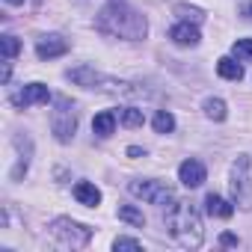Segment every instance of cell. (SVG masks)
Instances as JSON below:
<instances>
[{
	"mask_svg": "<svg viewBox=\"0 0 252 252\" xmlns=\"http://www.w3.org/2000/svg\"><path fill=\"white\" fill-rule=\"evenodd\" d=\"M95 27H98V33H104V36H113V39L119 36V39H131V42L146 39V33H149L146 15H140V12L131 9V6H125L122 0H113L110 6H104V9L98 12Z\"/></svg>",
	"mask_w": 252,
	"mask_h": 252,
	"instance_id": "cell-1",
	"label": "cell"
},
{
	"mask_svg": "<svg viewBox=\"0 0 252 252\" xmlns=\"http://www.w3.org/2000/svg\"><path fill=\"white\" fill-rule=\"evenodd\" d=\"M166 228L172 234V240L184 249H199L205 240V225L202 217L196 214V208L190 202H172L166 211Z\"/></svg>",
	"mask_w": 252,
	"mask_h": 252,
	"instance_id": "cell-2",
	"label": "cell"
},
{
	"mask_svg": "<svg viewBox=\"0 0 252 252\" xmlns=\"http://www.w3.org/2000/svg\"><path fill=\"white\" fill-rule=\"evenodd\" d=\"M77 131V113L74 104L65 95L54 98V110H51V134L57 137V143H71Z\"/></svg>",
	"mask_w": 252,
	"mask_h": 252,
	"instance_id": "cell-3",
	"label": "cell"
},
{
	"mask_svg": "<svg viewBox=\"0 0 252 252\" xmlns=\"http://www.w3.org/2000/svg\"><path fill=\"white\" fill-rule=\"evenodd\" d=\"M51 234L63 243V246H71V249H83L89 246L92 240V228L83 225V222H74L71 217H57L51 222Z\"/></svg>",
	"mask_w": 252,
	"mask_h": 252,
	"instance_id": "cell-4",
	"label": "cell"
},
{
	"mask_svg": "<svg viewBox=\"0 0 252 252\" xmlns=\"http://www.w3.org/2000/svg\"><path fill=\"white\" fill-rule=\"evenodd\" d=\"M231 202L243 211H252V178H249V158L240 155L231 163Z\"/></svg>",
	"mask_w": 252,
	"mask_h": 252,
	"instance_id": "cell-5",
	"label": "cell"
},
{
	"mask_svg": "<svg viewBox=\"0 0 252 252\" xmlns=\"http://www.w3.org/2000/svg\"><path fill=\"white\" fill-rule=\"evenodd\" d=\"M131 193L137 199H146L149 205H160V208L175 199L172 196V187L166 181H131Z\"/></svg>",
	"mask_w": 252,
	"mask_h": 252,
	"instance_id": "cell-6",
	"label": "cell"
},
{
	"mask_svg": "<svg viewBox=\"0 0 252 252\" xmlns=\"http://www.w3.org/2000/svg\"><path fill=\"white\" fill-rule=\"evenodd\" d=\"M68 54V39H63L60 33H48L36 42V57L39 60H54V57H63Z\"/></svg>",
	"mask_w": 252,
	"mask_h": 252,
	"instance_id": "cell-7",
	"label": "cell"
},
{
	"mask_svg": "<svg viewBox=\"0 0 252 252\" xmlns=\"http://www.w3.org/2000/svg\"><path fill=\"white\" fill-rule=\"evenodd\" d=\"M48 98H51V92L45 83H27L21 92L12 95V104L15 107H33V104H48Z\"/></svg>",
	"mask_w": 252,
	"mask_h": 252,
	"instance_id": "cell-8",
	"label": "cell"
},
{
	"mask_svg": "<svg viewBox=\"0 0 252 252\" xmlns=\"http://www.w3.org/2000/svg\"><path fill=\"white\" fill-rule=\"evenodd\" d=\"M205 166L196 160V158H187L181 166H178V178H181V184L184 187H190V190H196V187H202L205 184Z\"/></svg>",
	"mask_w": 252,
	"mask_h": 252,
	"instance_id": "cell-9",
	"label": "cell"
},
{
	"mask_svg": "<svg viewBox=\"0 0 252 252\" xmlns=\"http://www.w3.org/2000/svg\"><path fill=\"white\" fill-rule=\"evenodd\" d=\"M169 39H172L175 45H181V48H196L202 36H199V27H196V24L181 21V24H175V27L169 30Z\"/></svg>",
	"mask_w": 252,
	"mask_h": 252,
	"instance_id": "cell-10",
	"label": "cell"
},
{
	"mask_svg": "<svg viewBox=\"0 0 252 252\" xmlns=\"http://www.w3.org/2000/svg\"><path fill=\"white\" fill-rule=\"evenodd\" d=\"M68 80H74L77 86H86V89H95L104 77L92 68V65H77V68H71L68 71Z\"/></svg>",
	"mask_w": 252,
	"mask_h": 252,
	"instance_id": "cell-11",
	"label": "cell"
},
{
	"mask_svg": "<svg viewBox=\"0 0 252 252\" xmlns=\"http://www.w3.org/2000/svg\"><path fill=\"white\" fill-rule=\"evenodd\" d=\"M74 199L80 205H86V208H98L101 205V190L95 184H89V181H77L74 184Z\"/></svg>",
	"mask_w": 252,
	"mask_h": 252,
	"instance_id": "cell-12",
	"label": "cell"
},
{
	"mask_svg": "<svg viewBox=\"0 0 252 252\" xmlns=\"http://www.w3.org/2000/svg\"><path fill=\"white\" fill-rule=\"evenodd\" d=\"M205 211H208L211 217H220V220H228V217L234 214L231 202H225V199L217 196V193H208V196H205Z\"/></svg>",
	"mask_w": 252,
	"mask_h": 252,
	"instance_id": "cell-13",
	"label": "cell"
},
{
	"mask_svg": "<svg viewBox=\"0 0 252 252\" xmlns=\"http://www.w3.org/2000/svg\"><path fill=\"white\" fill-rule=\"evenodd\" d=\"M92 131H95L98 137H110V134L116 131V113H113V110H101V113L92 119Z\"/></svg>",
	"mask_w": 252,
	"mask_h": 252,
	"instance_id": "cell-14",
	"label": "cell"
},
{
	"mask_svg": "<svg viewBox=\"0 0 252 252\" xmlns=\"http://www.w3.org/2000/svg\"><path fill=\"white\" fill-rule=\"evenodd\" d=\"M217 74L225 77V80H240V77H243V65H240L237 60H231V57H222V60L217 63Z\"/></svg>",
	"mask_w": 252,
	"mask_h": 252,
	"instance_id": "cell-15",
	"label": "cell"
},
{
	"mask_svg": "<svg viewBox=\"0 0 252 252\" xmlns=\"http://www.w3.org/2000/svg\"><path fill=\"white\" fill-rule=\"evenodd\" d=\"M119 220H122V222H131V225H137V228L146 225V214H143L140 208H134V205H122V208H119Z\"/></svg>",
	"mask_w": 252,
	"mask_h": 252,
	"instance_id": "cell-16",
	"label": "cell"
},
{
	"mask_svg": "<svg viewBox=\"0 0 252 252\" xmlns=\"http://www.w3.org/2000/svg\"><path fill=\"white\" fill-rule=\"evenodd\" d=\"M152 125H155L158 134H172V131H175V116H172L169 110H158Z\"/></svg>",
	"mask_w": 252,
	"mask_h": 252,
	"instance_id": "cell-17",
	"label": "cell"
},
{
	"mask_svg": "<svg viewBox=\"0 0 252 252\" xmlns=\"http://www.w3.org/2000/svg\"><path fill=\"white\" fill-rule=\"evenodd\" d=\"M205 116L214 119V122H225V116H228L225 101H222V98H208V101H205Z\"/></svg>",
	"mask_w": 252,
	"mask_h": 252,
	"instance_id": "cell-18",
	"label": "cell"
},
{
	"mask_svg": "<svg viewBox=\"0 0 252 252\" xmlns=\"http://www.w3.org/2000/svg\"><path fill=\"white\" fill-rule=\"evenodd\" d=\"M143 122H146L143 110H137V107H125L122 110V125L125 128H143Z\"/></svg>",
	"mask_w": 252,
	"mask_h": 252,
	"instance_id": "cell-19",
	"label": "cell"
},
{
	"mask_svg": "<svg viewBox=\"0 0 252 252\" xmlns=\"http://www.w3.org/2000/svg\"><path fill=\"white\" fill-rule=\"evenodd\" d=\"M231 51H234V57H237V60L252 63V39H237V42L231 45Z\"/></svg>",
	"mask_w": 252,
	"mask_h": 252,
	"instance_id": "cell-20",
	"label": "cell"
},
{
	"mask_svg": "<svg viewBox=\"0 0 252 252\" xmlns=\"http://www.w3.org/2000/svg\"><path fill=\"white\" fill-rule=\"evenodd\" d=\"M175 12H178L184 21H193V24L205 21V12H202V9H196V6H184V3H178V6H175Z\"/></svg>",
	"mask_w": 252,
	"mask_h": 252,
	"instance_id": "cell-21",
	"label": "cell"
},
{
	"mask_svg": "<svg viewBox=\"0 0 252 252\" xmlns=\"http://www.w3.org/2000/svg\"><path fill=\"white\" fill-rule=\"evenodd\" d=\"M0 42H3V57H6V60H15V57H18V51H21V42H18L12 33H6L3 39H0Z\"/></svg>",
	"mask_w": 252,
	"mask_h": 252,
	"instance_id": "cell-22",
	"label": "cell"
},
{
	"mask_svg": "<svg viewBox=\"0 0 252 252\" xmlns=\"http://www.w3.org/2000/svg\"><path fill=\"white\" fill-rule=\"evenodd\" d=\"M113 246H116V249H143V243L134 240V237H116Z\"/></svg>",
	"mask_w": 252,
	"mask_h": 252,
	"instance_id": "cell-23",
	"label": "cell"
},
{
	"mask_svg": "<svg viewBox=\"0 0 252 252\" xmlns=\"http://www.w3.org/2000/svg\"><path fill=\"white\" fill-rule=\"evenodd\" d=\"M220 243H222V246H237L240 240H237L234 234H228V231H225V234H220Z\"/></svg>",
	"mask_w": 252,
	"mask_h": 252,
	"instance_id": "cell-24",
	"label": "cell"
},
{
	"mask_svg": "<svg viewBox=\"0 0 252 252\" xmlns=\"http://www.w3.org/2000/svg\"><path fill=\"white\" fill-rule=\"evenodd\" d=\"M128 155H131V158H146V152H143V149H137V146H131V149H128Z\"/></svg>",
	"mask_w": 252,
	"mask_h": 252,
	"instance_id": "cell-25",
	"label": "cell"
},
{
	"mask_svg": "<svg viewBox=\"0 0 252 252\" xmlns=\"http://www.w3.org/2000/svg\"><path fill=\"white\" fill-rule=\"evenodd\" d=\"M243 15H246V18H252V3L246 6V12H243Z\"/></svg>",
	"mask_w": 252,
	"mask_h": 252,
	"instance_id": "cell-26",
	"label": "cell"
},
{
	"mask_svg": "<svg viewBox=\"0 0 252 252\" xmlns=\"http://www.w3.org/2000/svg\"><path fill=\"white\" fill-rule=\"evenodd\" d=\"M6 3H12V6H18V3H24V0H6Z\"/></svg>",
	"mask_w": 252,
	"mask_h": 252,
	"instance_id": "cell-27",
	"label": "cell"
}]
</instances>
